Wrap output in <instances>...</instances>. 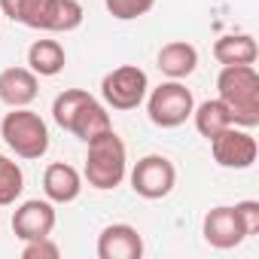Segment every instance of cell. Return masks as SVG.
<instances>
[{
	"label": "cell",
	"instance_id": "obj_1",
	"mask_svg": "<svg viewBox=\"0 0 259 259\" xmlns=\"http://www.w3.org/2000/svg\"><path fill=\"white\" fill-rule=\"evenodd\" d=\"M220 101L229 107L232 122L241 128L259 125V73L253 64H223L217 76Z\"/></svg>",
	"mask_w": 259,
	"mask_h": 259
},
{
	"label": "cell",
	"instance_id": "obj_4",
	"mask_svg": "<svg viewBox=\"0 0 259 259\" xmlns=\"http://www.w3.org/2000/svg\"><path fill=\"white\" fill-rule=\"evenodd\" d=\"M192 110H195V98H192V92L180 79L162 82L159 89L150 92V101H147L150 122L159 125V128H177V125H183L192 116Z\"/></svg>",
	"mask_w": 259,
	"mask_h": 259
},
{
	"label": "cell",
	"instance_id": "obj_16",
	"mask_svg": "<svg viewBox=\"0 0 259 259\" xmlns=\"http://www.w3.org/2000/svg\"><path fill=\"white\" fill-rule=\"evenodd\" d=\"M67 64V52L58 40H34L28 49V67L37 76H58Z\"/></svg>",
	"mask_w": 259,
	"mask_h": 259
},
{
	"label": "cell",
	"instance_id": "obj_22",
	"mask_svg": "<svg viewBox=\"0 0 259 259\" xmlns=\"http://www.w3.org/2000/svg\"><path fill=\"white\" fill-rule=\"evenodd\" d=\"M37 7H40V0H0V13L13 22H19V25H25V28H31Z\"/></svg>",
	"mask_w": 259,
	"mask_h": 259
},
{
	"label": "cell",
	"instance_id": "obj_12",
	"mask_svg": "<svg viewBox=\"0 0 259 259\" xmlns=\"http://www.w3.org/2000/svg\"><path fill=\"white\" fill-rule=\"evenodd\" d=\"M43 192L52 204H70L82 192V174L67 162H52L43 171Z\"/></svg>",
	"mask_w": 259,
	"mask_h": 259
},
{
	"label": "cell",
	"instance_id": "obj_8",
	"mask_svg": "<svg viewBox=\"0 0 259 259\" xmlns=\"http://www.w3.org/2000/svg\"><path fill=\"white\" fill-rule=\"evenodd\" d=\"M58 217H55V207L52 201H40V198H31V201H22L13 213V232L19 241H34V238H49L52 229H55Z\"/></svg>",
	"mask_w": 259,
	"mask_h": 259
},
{
	"label": "cell",
	"instance_id": "obj_17",
	"mask_svg": "<svg viewBox=\"0 0 259 259\" xmlns=\"http://www.w3.org/2000/svg\"><path fill=\"white\" fill-rule=\"evenodd\" d=\"M213 58L220 64H253L259 58V46L250 34H226L213 43Z\"/></svg>",
	"mask_w": 259,
	"mask_h": 259
},
{
	"label": "cell",
	"instance_id": "obj_6",
	"mask_svg": "<svg viewBox=\"0 0 259 259\" xmlns=\"http://www.w3.org/2000/svg\"><path fill=\"white\" fill-rule=\"evenodd\" d=\"M174 186H177V168L168 156L150 153L132 168V189L147 201H159L171 195Z\"/></svg>",
	"mask_w": 259,
	"mask_h": 259
},
{
	"label": "cell",
	"instance_id": "obj_19",
	"mask_svg": "<svg viewBox=\"0 0 259 259\" xmlns=\"http://www.w3.org/2000/svg\"><path fill=\"white\" fill-rule=\"evenodd\" d=\"M25 189V174L22 168L0 153V207H7V204H16V198L22 195Z\"/></svg>",
	"mask_w": 259,
	"mask_h": 259
},
{
	"label": "cell",
	"instance_id": "obj_20",
	"mask_svg": "<svg viewBox=\"0 0 259 259\" xmlns=\"http://www.w3.org/2000/svg\"><path fill=\"white\" fill-rule=\"evenodd\" d=\"M85 98H89L85 89H64V92L52 101V119L58 122V128H64V132H67V125H70L73 113L79 110V104H82Z\"/></svg>",
	"mask_w": 259,
	"mask_h": 259
},
{
	"label": "cell",
	"instance_id": "obj_3",
	"mask_svg": "<svg viewBox=\"0 0 259 259\" xmlns=\"http://www.w3.org/2000/svg\"><path fill=\"white\" fill-rule=\"evenodd\" d=\"M0 138L19 159H43L49 153V128L40 113L28 107H13L0 122Z\"/></svg>",
	"mask_w": 259,
	"mask_h": 259
},
{
	"label": "cell",
	"instance_id": "obj_11",
	"mask_svg": "<svg viewBox=\"0 0 259 259\" xmlns=\"http://www.w3.org/2000/svg\"><path fill=\"white\" fill-rule=\"evenodd\" d=\"M144 238L135 226L113 223L98 235V259H141Z\"/></svg>",
	"mask_w": 259,
	"mask_h": 259
},
{
	"label": "cell",
	"instance_id": "obj_2",
	"mask_svg": "<svg viewBox=\"0 0 259 259\" xmlns=\"http://www.w3.org/2000/svg\"><path fill=\"white\" fill-rule=\"evenodd\" d=\"M128 174V150L125 141L113 132H104L101 138L89 141V156H85V180L92 189H116Z\"/></svg>",
	"mask_w": 259,
	"mask_h": 259
},
{
	"label": "cell",
	"instance_id": "obj_21",
	"mask_svg": "<svg viewBox=\"0 0 259 259\" xmlns=\"http://www.w3.org/2000/svg\"><path fill=\"white\" fill-rule=\"evenodd\" d=\"M104 7L113 19L119 22H132V19H141L147 16L153 7H156V0H104Z\"/></svg>",
	"mask_w": 259,
	"mask_h": 259
},
{
	"label": "cell",
	"instance_id": "obj_23",
	"mask_svg": "<svg viewBox=\"0 0 259 259\" xmlns=\"http://www.w3.org/2000/svg\"><path fill=\"white\" fill-rule=\"evenodd\" d=\"M61 256V247L49 238H34V241H25L22 247V259H58Z\"/></svg>",
	"mask_w": 259,
	"mask_h": 259
},
{
	"label": "cell",
	"instance_id": "obj_7",
	"mask_svg": "<svg viewBox=\"0 0 259 259\" xmlns=\"http://www.w3.org/2000/svg\"><path fill=\"white\" fill-rule=\"evenodd\" d=\"M210 153L213 162L220 168H232V171H247L256 162V138L250 135V128L241 125H229L226 132H220L217 138H210Z\"/></svg>",
	"mask_w": 259,
	"mask_h": 259
},
{
	"label": "cell",
	"instance_id": "obj_18",
	"mask_svg": "<svg viewBox=\"0 0 259 259\" xmlns=\"http://www.w3.org/2000/svg\"><path fill=\"white\" fill-rule=\"evenodd\" d=\"M192 119H195V128H198V135L201 138H217L220 132H226L229 125H235L232 122V113H229V107L220 101V98H210V101H201L195 110H192Z\"/></svg>",
	"mask_w": 259,
	"mask_h": 259
},
{
	"label": "cell",
	"instance_id": "obj_15",
	"mask_svg": "<svg viewBox=\"0 0 259 259\" xmlns=\"http://www.w3.org/2000/svg\"><path fill=\"white\" fill-rule=\"evenodd\" d=\"M198 67V49L186 40H171L159 49V70L168 79H186Z\"/></svg>",
	"mask_w": 259,
	"mask_h": 259
},
{
	"label": "cell",
	"instance_id": "obj_9",
	"mask_svg": "<svg viewBox=\"0 0 259 259\" xmlns=\"http://www.w3.org/2000/svg\"><path fill=\"white\" fill-rule=\"evenodd\" d=\"M201 235H204V241H207L210 247H217V250H232V247H238V244L247 238V232H244V226H241L235 207H229V204L210 207V210L204 213Z\"/></svg>",
	"mask_w": 259,
	"mask_h": 259
},
{
	"label": "cell",
	"instance_id": "obj_24",
	"mask_svg": "<svg viewBox=\"0 0 259 259\" xmlns=\"http://www.w3.org/2000/svg\"><path fill=\"white\" fill-rule=\"evenodd\" d=\"M235 213H238V220H241V226H244L247 238L259 232V201H253V198L238 201V204H235Z\"/></svg>",
	"mask_w": 259,
	"mask_h": 259
},
{
	"label": "cell",
	"instance_id": "obj_14",
	"mask_svg": "<svg viewBox=\"0 0 259 259\" xmlns=\"http://www.w3.org/2000/svg\"><path fill=\"white\" fill-rule=\"evenodd\" d=\"M40 92V76L31 67H7L0 73V101L7 107H28Z\"/></svg>",
	"mask_w": 259,
	"mask_h": 259
},
{
	"label": "cell",
	"instance_id": "obj_13",
	"mask_svg": "<svg viewBox=\"0 0 259 259\" xmlns=\"http://www.w3.org/2000/svg\"><path fill=\"white\" fill-rule=\"evenodd\" d=\"M110 128H113V122H110L107 107H104L95 95H89V98L79 104V110L73 113V119H70V125H67V132H70L73 138H79L82 144H89V141L101 138L104 132H110Z\"/></svg>",
	"mask_w": 259,
	"mask_h": 259
},
{
	"label": "cell",
	"instance_id": "obj_5",
	"mask_svg": "<svg viewBox=\"0 0 259 259\" xmlns=\"http://www.w3.org/2000/svg\"><path fill=\"white\" fill-rule=\"evenodd\" d=\"M150 92V79L138 64H122L101 79V98L113 110H138Z\"/></svg>",
	"mask_w": 259,
	"mask_h": 259
},
{
	"label": "cell",
	"instance_id": "obj_10",
	"mask_svg": "<svg viewBox=\"0 0 259 259\" xmlns=\"http://www.w3.org/2000/svg\"><path fill=\"white\" fill-rule=\"evenodd\" d=\"M82 19H85V13H82L79 0H40L31 28L52 31V34H70L82 25Z\"/></svg>",
	"mask_w": 259,
	"mask_h": 259
}]
</instances>
